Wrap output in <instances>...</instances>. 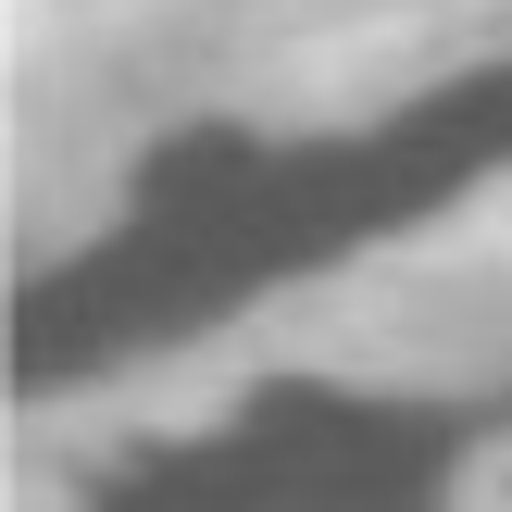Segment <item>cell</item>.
Masks as SVG:
<instances>
[{
  "label": "cell",
  "instance_id": "cell-1",
  "mask_svg": "<svg viewBox=\"0 0 512 512\" xmlns=\"http://www.w3.org/2000/svg\"><path fill=\"white\" fill-rule=\"evenodd\" d=\"M488 500H500V512H512V463H500V475H488Z\"/></svg>",
  "mask_w": 512,
  "mask_h": 512
}]
</instances>
